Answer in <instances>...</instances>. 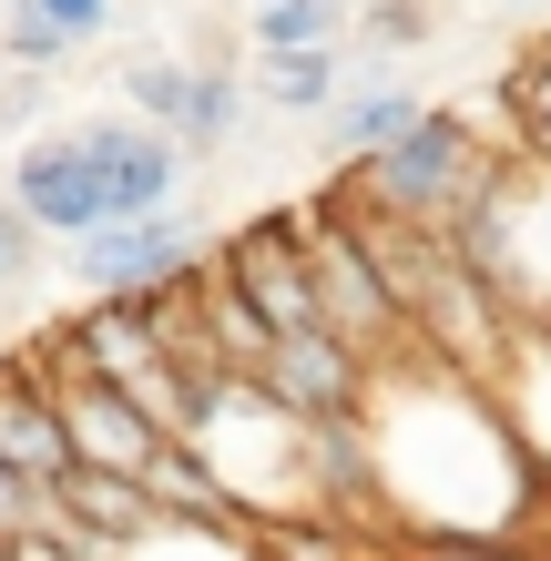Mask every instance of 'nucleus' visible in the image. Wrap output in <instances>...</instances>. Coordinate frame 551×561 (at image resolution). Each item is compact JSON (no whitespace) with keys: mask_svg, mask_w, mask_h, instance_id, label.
Segmentation results:
<instances>
[{"mask_svg":"<svg viewBox=\"0 0 551 561\" xmlns=\"http://www.w3.org/2000/svg\"><path fill=\"white\" fill-rule=\"evenodd\" d=\"M134 490H144V501H153V520H194V531H245V520H236V511H225V490L205 480V459H194L184 439H164V449H153Z\"/></svg>","mask_w":551,"mask_h":561,"instance_id":"10","label":"nucleus"},{"mask_svg":"<svg viewBox=\"0 0 551 561\" xmlns=\"http://www.w3.org/2000/svg\"><path fill=\"white\" fill-rule=\"evenodd\" d=\"M123 103H134V123H153V134H184L194 72H184V61H134V72H123Z\"/></svg>","mask_w":551,"mask_h":561,"instance_id":"13","label":"nucleus"},{"mask_svg":"<svg viewBox=\"0 0 551 561\" xmlns=\"http://www.w3.org/2000/svg\"><path fill=\"white\" fill-rule=\"evenodd\" d=\"M11 61H61V42H51L31 11H11Z\"/></svg>","mask_w":551,"mask_h":561,"instance_id":"20","label":"nucleus"},{"mask_svg":"<svg viewBox=\"0 0 551 561\" xmlns=\"http://www.w3.org/2000/svg\"><path fill=\"white\" fill-rule=\"evenodd\" d=\"M337 21L347 11H328V0H266L255 11V51H317V42H337Z\"/></svg>","mask_w":551,"mask_h":561,"instance_id":"14","label":"nucleus"},{"mask_svg":"<svg viewBox=\"0 0 551 561\" xmlns=\"http://www.w3.org/2000/svg\"><path fill=\"white\" fill-rule=\"evenodd\" d=\"M297 266H307V307H317V327H328L337 347H358L368 368L409 347L399 307L378 296V276L358 266V245H347V225H337L328 205H297Z\"/></svg>","mask_w":551,"mask_h":561,"instance_id":"4","label":"nucleus"},{"mask_svg":"<svg viewBox=\"0 0 551 561\" xmlns=\"http://www.w3.org/2000/svg\"><path fill=\"white\" fill-rule=\"evenodd\" d=\"M418 113H429V103H418L409 82H378V92H337V103H328V144H337L347 163H358V153H378L388 134H409Z\"/></svg>","mask_w":551,"mask_h":561,"instance_id":"11","label":"nucleus"},{"mask_svg":"<svg viewBox=\"0 0 551 561\" xmlns=\"http://www.w3.org/2000/svg\"><path fill=\"white\" fill-rule=\"evenodd\" d=\"M215 276L236 286L255 317H266V337H286V327H317V307H307V266H297V205L266 215V225H245L236 245H215Z\"/></svg>","mask_w":551,"mask_h":561,"instance_id":"8","label":"nucleus"},{"mask_svg":"<svg viewBox=\"0 0 551 561\" xmlns=\"http://www.w3.org/2000/svg\"><path fill=\"white\" fill-rule=\"evenodd\" d=\"M510 561H551V520H541V531H531V551H510Z\"/></svg>","mask_w":551,"mask_h":561,"instance_id":"22","label":"nucleus"},{"mask_svg":"<svg viewBox=\"0 0 551 561\" xmlns=\"http://www.w3.org/2000/svg\"><path fill=\"white\" fill-rule=\"evenodd\" d=\"M31 520H51V490H31V480H11V470H0V541H11V531H31Z\"/></svg>","mask_w":551,"mask_h":561,"instance_id":"18","label":"nucleus"},{"mask_svg":"<svg viewBox=\"0 0 551 561\" xmlns=\"http://www.w3.org/2000/svg\"><path fill=\"white\" fill-rule=\"evenodd\" d=\"M72 144H82V163H92V184H103V225H113V215H164V205H174V184H184V144H174V134H153V123H134V113H92Z\"/></svg>","mask_w":551,"mask_h":561,"instance_id":"6","label":"nucleus"},{"mask_svg":"<svg viewBox=\"0 0 551 561\" xmlns=\"http://www.w3.org/2000/svg\"><path fill=\"white\" fill-rule=\"evenodd\" d=\"M11 205L31 215V236H92L103 225V184H92V163L72 134H42V144H21L11 153Z\"/></svg>","mask_w":551,"mask_h":561,"instance_id":"9","label":"nucleus"},{"mask_svg":"<svg viewBox=\"0 0 551 561\" xmlns=\"http://www.w3.org/2000/svg\"><path fill=\"white\" fill-rule=\"evenodd\" d=\"M51 337L72 347L103 388H123V399L153 419V439H184V428H194V399H205V378H194L184 357L153 337L144 296H92V307H82L72 327H51Z\"/></svg>","mask_w":551,"mask_h":561,"instance_id":"2","label":"nucleus"},{"mask_svg":"<svg viewBox=\"0 0 551 561\" xmlns=\"http://www.w3.org/2000/svg\"><path fill=\"white\" fill-rule=\"evenodd\" d=\"M31 266H42V236H31V215L0 194V296L11 286H31Z\"/></svg>","mask_w":551,"mask_h":561,"instance_id":"17","label":"nucleus"},{"mask_svg":"<svg viewBox=\"0 0 551 561\" xmlns=\"http://www.w3.org/2000/svg\"><path fill=\"white\" fill-rule=\"evenodd\" d=\"M418 31H429V11H418V0H409V11H399V0H388V11H368V42H388V51L418 42Z\"/></svg>","mask_w":551,"mask_h":561,"instance_id":"19","label":"nucleus"},{"mask_svg":"<svg viewBox=\"0 0 551 561\" xmlns=\"http://www.w3.org/2000/svg\"><path fill=\"white\" fill-rule=\"evenodd\" d=\"M510 113H521V144H531V153L551 163V51L510 72Z\"/></svg>","mask_w":551,"mask_h":561,"instance_id":"15","label":"nucleus"},{"mask_svg":"<svg viewBox=\"0 0 551 561\" xmlns=\"http://www.w3.org/2000/svg\"><path fill=\"white\" fill-rule=\"evenodd\" d=\"M72 255V276L92 286V296H153V286H184L194 266H205V225L194 215H113V225H92V236H72L61 245Z\"/></svg>","mask_w":551,"mask_h":561,"instance_id":"5","label":"nucleus"},{"mask_svg":"<svg viewBox=\"0 0 551 561\" xmlns=\"http://www.w3.org/2000/svg\"><path fill=\"white\" fill-rule=\"evenodd\" d=\"M409 561H510V551H491V541H409Z\"/></svg>","mask_w":551,"mask_h":561,"instance_id":"21","label":"nucleus"},{"mask_svg":"<svg viewBox=\"0 0 551 561\" xmlns=\"http://www.w3.org/2000/svg\"><path fill=\"white\" fill-rule=\"evenodd\" d=\"M368 511L409 541H491V551H521V531L551 520V490L521 459L510 419L491 388L429 368L418 347L378 357L368 368Z\"/></svg>","mask_w":551,"mask_h":561,"instance_id":"1","label":"nucleus"},{"mask_svg":"<svg viewBox=\"0 0 551 561\" xmlns=\"http://www.w3.org/2000/svg\"><path fill=\"white\" fill-rule=\"evenodd\" d=\"M255 92H266L276 113H328L337 92H347L337 42H317V51H266V61H255Z\"/></svg>","mask_w":551,"mask_h":561,"instance_id":"12","label":"nucleus"},{"mask_svg":"<svg viewBox=\"0 0 551 561\" xmlns=\"http://www.w3.org/2000/svg\"><path fill=\"white\" fill-rule=\"evenodd\" d=\"M21 11L42 21L61 51H72V42H92V31H113V0H21Z\"/></svg>","mask_w":551,"mask_h":561,"instance_id":"16","label":"nucleus"},{"mask_svg":"<svg viewBox=\"0 0 551 561\" xmlns=\"http://www.w3.org/2000/svg\"><path fill=\"white\" fill-rule=\"evenodd\" d=\"M347 184H358L368 205L409 215V225H449L480 184H491V163H480V144H470L460 113H418L409 134H388L378 153L347 163Z\"/></svg>","mask_w":551,"mask_h":561,"instance_id":"3","label":"nucleus"},{"mask_svg":"<svg viewBox=\"0 0 551 561\" xmlns=\"http://www.w3.org/2000/svg\"><path fill=\"white\" fill-rule=\"evenodd\" d=\"M255 388H266L276 409H297V419H358V399H368V357L337 347L328 327H286V337L266 347V368H255Z\"/></svg>","mask_w":551,"mask_h":561,"instance_id":"7","label":"nucleus"},{"mask_svg":"<svg viewBox=\"0 0 551 561\" xmlns=\"http://www.w3.org/2000/svg\"><path fill=\"white\" fill-rule=\"evenodd\" d=\"M255 11H266V0H255Z\"/></svg>","mask_w":551,"mask_h":561,"instance_id":"24","label":"nucleus"},{"mask_svg":"<svg viewBox=\"0 0 551 561\" xmlns=\"http://www.w3.org/2000/svg\"><path fill=\"white\" fill-rule=\"evenodd\" d=\"M328 11H358V0H328Z\"/></svg>","mask_w":551,"mask_h":561,"instance_id":"23","label":"nucleus"}]
</instances>
